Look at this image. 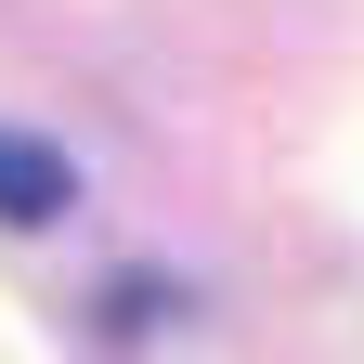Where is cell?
Returning <instances> with one entry per match:
<instances>
[{
    "instance_id": "obj_1",
    "label": "cell",
    "mask_w": 364,
    "mask_h": 364,
    "mask_svg": "<svg viewBox=\"0 0 364 364\" xmlns=\"http://www.w3.org/2000/svg\"><path fill=\"white\" fill-rule=\"evenodd\" d=\"M65 196H78V169L26 130H0V221H65Z\"/></svg>"
}]
</instances>
